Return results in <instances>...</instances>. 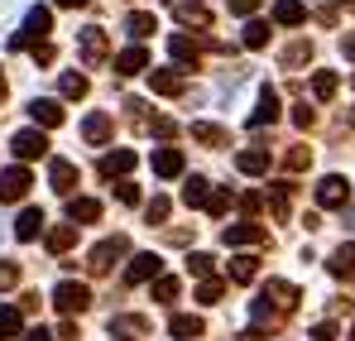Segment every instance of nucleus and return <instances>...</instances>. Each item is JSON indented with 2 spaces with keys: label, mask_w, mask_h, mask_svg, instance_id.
Masks as SVG:
<instances>
[{
  "label": "nucleus",
  "mask_w": 355,
  "mask_h": 341,
  "mask_svg": "<svg viewBox=\"0 0 355 341\" xmlns=\"http://www.w3.org/2000/svg\"><path fill=\"white\" fill-rule=\"evenodd\" d=\"M49 29H53V10H49V5H29V10H24L19 34L10 39V53H15V49H34V44H44V39H49Z\"/></svg>",
  "instance_id": "obj_1"
},
{
  "label": "nucleus",
  "mask_w": 355,
  "mask_h": 341,
  "mask_svg": "<svg viewBox=\"0 0 355 341\" xmlns=\"http://www.w3.org/2000/svg\"><path fill=\"white\" fill-rule=\"evenodd\" d=\"M87 303H92V288L77 284V279H62L53 288V308H58L62 317H77V313H87Z\"/></svg>",
  "instance_id": "obj_2"
},
{
  "label": "nucleus",
  "mask_w": 355,
  "mask_h": 341,
  "mask_svg": "<svg viewBox=\"0 0 355 341\" xmlns=\"http://www.w3.org/2000/svg\"><path fill=\"white\" fill-rule=\"evenodd\" d=\"M120 255H130V240H125V235H106V240L87 255V265H92V274H111Z\"/></svg>",
  "instance_id": "obj_3"
},
{
  "label": "nucleus",
  "mask_w": 355,
  "mask_h": 341,
  "mask_svg": "<svg viewBox=\"0 0 355 341\" xmlns=\"http://www.w3.org/2000/svg\"><path fill=\"white\" fill-rule=\"evenodd\" d=\"M10 149H15V159H19V164L44 159V154H49V135H44L39 125H29V130H19V135L10 140Z\"/></svg>",
  "instance_id": "obj_4"
},
{
  "label": "nucleus",
  "mask_w": 355,
  "mask_h": 341,
  "mask_svg": "<svg viewBox=\"0 0 355 341\" xmlns=\"http://www.w3.org/2000/svg\"><path fill=\"white\" fill-rule=\"evenodd\" d=\"M346 202H351V183H346L341 173H327V178L317 183V207L336 212V207H346Z\"/></svg>",
  "instance_id": "obj_5"
},
{
  "label": "nucleus",
  "mask_w": 355,
  "mask_h": 341,
  "mask_svg": "<svg viewBox=\"0 0 355 341\" xmlns=\"http://www.w3.org/2000/svg\"><path fill=\"white\" fill-rule=\"evenodd\" d=\"M154 279H164V260L154 250H139L125 269V284H154Z\"/></svg>",
  "instance_id": "obj_6"
},
{
  "label": "nucleus",
  "mask_w": 355,
  "mask_h": 341,
  "mask_svg": "<svg viewBox=\"0 0 355 341\" xmlns=\"http://www.w3.org/2000/svg\"><path fill=\"white\" fill-rule=\"evenodd\" d=\"M106 49H111V44H106V29H101V24H87V29L77 34V53H82L87 67H96V63L106 58Z\"/></svg>",
  "instance_id": "obj_7"
},
{
  "label": "nucleus",
  "mask_w": 355,
  "mask_h": 341,
  "mask_svg": "<svg viewBox=\"0 0 355 341\" xmlns=\"http://www.w3.org/2000/svg\"><path fill=\"white\" fill-rule=\"evenodd\" d=\"M29 169L24 164H10V169H0V202H19L24 192H29Z\"/></svg>",
  "instance_id": "obj_8"
},
{
  "label": "nucleus",
  "mask_w": 355,
  "mask_h": 341,
  "mask_svg": "<svg viewBox=\"0 0 355 341\" xmlns=\"http://www.w3.org/2000/svg\"><path fill=\"white\" fill-rule=\"evenodd\" d=\"M274 120H279V92L274 87H259V106L250 111V130H264Z\"/></svg>",
  "instance_id": "obj_9"
},
{
  "label": "nucleus",
  "mask_w": 355,
  "mask_h": 341,
  "mask_svg": "<svg viewBox=\"0 0 355 341\" xmlns=\"http://www.w3.org/2000/svg\"><path fill=\"white\" fill-rule=\"evenodd\" d=\"M221 240H226L231 250H245V245H264V226H254V222H236V226L221 231Z\"/></svg>",
  "instance_id": "obj_10"
},
{
  "label": "nucleus",
  "mask_w": 355,
  "mask_h": 341,
  "mask_svg": "<svg viewBox=\"0 0 355 341\" xmlns=\"http://www.w3.org/2000/svg\"><path fill=\"white\" fill-rule=\"evenodd\" d=\"M111 135H116V120H111L106 111H92L87 120H82V140H87V144H106Z\"/></svg>",
  "instance_id": "obj_11"
},
{
  "label": "nucleus",
  "mask_w": 355,
  "mask_h": 341,
  "mask_svg": "<svg viewBox=\"0 0 355 341\" xmlns=\"http://www.w3.org/2000/svg\"><path fill=\"white\" fill-rule=\"evenodd\" d=\"M29 115H34L39 130H58L62 125V106L53 101V97H34V101H29Z\"/></svg>",
  "instance_id": "obj_12"
},
{
  "label": "nucleus",
  "mask_w": 355,
  "mask_h": 341,
  "mask_svg": "<svg viewBox=\"0 0 355 341\" xmlns=\"http://www.w3.org/2000/svg\"><path fill=\"white\" fill-rule=\"evenodd\" d=\"M49 183H53V192L72 197V188H77V164H72V159H49Z\"/></svg>",
  "instance_id": "obj_13"
},
{
  "label": "nucleus",
  "mask_w": 355,
  "mask_h": 341,
  "mask_svg": "<svg viewBox=\"0 0 355 341\" xmlns=\"http://www.w3.org/2000/svg\"><path fill=\"white\" fill-rule=\"evenodd\" d=\"M39 235H44V212H39V207H24V212L15 217V240L29 245V240H39Z\"/></svg>",
  "instance_id": "obj_14"
},
{
  "label": "nucleus",
  "mask_w": 355,
  "mask_h": 341,
  "mask_svg": "<svg viewBox=\"0 0 355 341\" xmlns=\"http://www.w3.org/2000/svg\"><path fill=\"white\" fill-rule=\"evenodd\" d=\"M67 222H72V226L101 222V202H96V197H67Z\"/></svg>",
  "instance_id": "obj_15"
},
{
  "label": "nucleus",
  "mask_w": 355,
  "mask_h": 341,
  "mask_svg": "<svg viewBox=\"0 0 355 341\" xmlns=\"http://www.w3.org/2000/svg\"><path fill=\"white\" fill-rule=\"evenodd\" d=\"M173 5V15L182 19V24H192V29H207L211 24V10L207 5H197V0H168Z\"/></svg>",
  "instance_id": "obj_16"
},
{
  "label": "nucleus",
  "mask_w": 355,
  "mask_h": 341,
  "mask_svg": "<svg viewBox=\"0 0 355 341\" xmlns=\"http://www.w3.org/2000/svg\"><path fill=\"white\" fill-rule=\"evenodd\" d=\"M135 164H139L135 149H111V154H101V178H125Z\"/></svg>",
  "instance_id": "obj_17"
},
{
  "label": "nucleus",
  "mask_w": 355,
  "mask_h": 341,
  "mask_svg": "<svg viewBox=\"0 0 355 341\" xmlns=\"http://www.w3.org/2000/svg\"><path fill=\"white\" fill-rule=\"evenodd\" d=\"M264 298L279 308V313H293V303H297V288L288 284V279H269L264 284Z\"/></svg>",
  "instance_id": "obj_18"
},
{
  "label": "nucleus",
  "mask_w": 355,
  "mask_h": 341,
  "mask_svg": "<svg viewBox=\"0 0 355 341\" xmlns=\"http://www.w3.org/2000/svg\"><path fill=\"white\" fill-rule=\"evenodd\" d=\"M182 169H187V164H182V149H173V144L154 149V173H159V178H178Z\"/></svg>",
  "instance_id": "obj_19"
},
{
  "label": "nucleus",
  "mask_w": 355,
  "mask_h": 341,
  "mask_svg": "<svg viewBox=\"0 0 355 341\" xmlns=\"http://www.w3.org/2000/svg\"><path fill=\"white\" fill-rule=\"evenodd\" d=\"M149 87H154L159 97H178V92H182V72H178V67H154V72H149Z\"/></svg>",
  "instance_id": "obj_20"
},
{
  "label": "nucleus",
  "mask_w": 355,
  "mask_h": 341,
  "mask_svg": "<svg viewBox=\"0 0 355 341\" xmlns=\"http://www.w3.org/2000/svg\"><path fill=\"white\" fill-rule=\"evenodd\" d=\"M154 29H159V24H154V15H149V10H130V15H125V34H130L135 44H144Z\"/></svg>",
  "instance_id": "obj_21"
},
{
  "label": "nucleus",
  "mask_w": 355,
  "mask_h": 341,
  "mask_svg": "<svg viewBox=\"0 0 355 341\" xmlns=\"http://www.w3.org/2000/svg\"><path fill=\"white\" fill-rule=\"evenodd\" d=\"M327 269H331L336 279H355V245H351V240L331 250V260H327Z\"/></svg>",
  "instance_id": "obj_22"
},
{
  "label": "nucleus",
  "mask_w": 355,
  "mask_h": 341,
  "mask_svg": "<svg viewBox=\"0 0 355 341\" xmlns=\"http://www.w3.org/2000/svg\"><path fill=\"white\" fill-rule=\"evenodd\" d=\"M144 67H149V53H144V44H130V49L116 58V72H120V77H135V72H144Z\"/></svg>",
  "instance_id": "obj_23"
},
{
  "label": "nucleus",
  "mask_w": 355,
  "mask_h": 341,
  "mask_svg": "<svg viewBox=\"0 0 355 341\" xmlns=\"http://www.w3.org/2000/svg\"><path fill=\"white\" fill-rule=\"evenodd\" d=\"M236 169L250 173V178L269 173V149H259V144H254V149H240V154H236Z\"/></svg>",
  "instance_id": "obj_24"
},
{
  "label": "nucleus",
  "mask_w": 355,
  "mask_h": 341,
  "mask_svg": "<svg viewBox=\"0 0 355 341\" xmlns=\"http://www.w3.org/2000/svg\"><path fill=\"white\" fill-rule=\"evenodd\" d=\"M211 192H216L211 178H187V183H182V202H187V207H207Z\"/></svg>",
  "instance_id": "obj_25"
},
{
  "label": "nucleus",
  "mask_w": 355,
  "mask_h": 341,
  "mask_svg": "<svg viewBox=\"0 0 355 341\" xmlns=\"http://www.w3.org/2000/svg\"><path fill=\"white\" fill-rule=\"evenodd\" d=\"M302 19H307V5H302V0H274V24H288V29H293Z\"/></svg>",
  "instance_id": "obj_26"
},
{
  "label": "nucleus",
  "mask_w": 355,
  "mask_h": 341,
  "mask_svg": "<svg viewBox=\"0 0 355 341\" xmlns=\"http://www.w3.org/2000/svg\"><path fill=\"white\" fill-rule=\"evenodd\" d=\"M269 212H274L279 222L293 212V183H274V188H269Z\"/></svg>",
  "instance_id": "obj_27"
},
{
  "label": "nucleus",
  "mask_w": 355,
  "mask_h": 341,
  "mask_svg": "<svg viewBox=\"0 0 355 341\" xmlns=\"http://www.w3.org/2000/svg\"><path fill=\"white\" fill-rule=\"evenodd\" d=\"M168 332H173L178 341H197L202 337V317H197V313H178L173 322H168Z\"/></svg>",
  "instance_id": "obj_28"
},
{
  "label": "nucleus",
  "mask_w": 355,
  "mask_h": 341,
  "mask_svg": "<svg viewBox=\"0 0 355 341\" xmlns=\"http://www.w3.org/2000/svg\"><path fill=\"white\" fill-rule=\"evenodd\" d=\"M168 53H173L178 63H197V58H202V44H197L192 34H173V39H168Z\"/></svg>",
  "instance_id": "obj_29"
},
{
  "label": "nucleus",
  "mask_w": 355,
  "mask_h": 341,
  "mask_svg": "<svg viewBox=\"0 0 355 341\" xmlns=\"http://www.w3.org/2000/svg\"><path fill=\"white\" fill-rule=\"evenodd\" d=\"M192 140H202L207 149H221V144H226V130L211 125V120H192Z\"/></svg>",
  "instance_id": "obj_30"
},
{
  "label": "nucleus",
  "mask_w": 355,
  "mask_h": 341,
  "mask_svg": "<svg viewBox=\"0 0 355 341\" xmlns=\"http://www.w3.org/2000/svg\"><path fill=\"white\" fill-rule=\"evenodd\" d=\"M24 332V317H19V308H10V303H0V341L19 337Z\"/></svg>",
  "instance_id": "obj_31"
},
{
  "label": "nucleus",
  "mask_w": 355,
  "mask_h": 341,
  "mask_svg": "<svg viewBox=\"0 0 355 341\" xmlns=\"http://www.w3.org/2000/svg\"><path fill=\"white\" fill-rule=\"evenodd\" d=\"M254 274H259V260L254 255H236L231 260V284H250Z\"/></svg>",
  "instance_id": "obj_32"
},
{
  "label": "nucleus",
  "mask_w": 355,
  "mask_h": 341,
  "mask_svg": "<svg viewBox=\"0 0 355 341\" xmlns=\"http://www.w3.org/2000/svg\"><path fill=\"white\" fill-rule=\"evenodd\" d=\"M336 87H341V77H336V72H327V67L312 77V97H317V101H331V97H336Z\"/></svg>",
  "instance_id": "obj_33"
},
{
  "label": "nucleus",
  "mask_w": 355,
  "mask_h": 341,
  "mask_svg": "<svg viewBox=\"0 0 355 341\" xmlns=\"http://www.w3.org/2000/svg\"><path fill=\"white\" fill-rule=\"evenodd\" d=\"M58 92L67 97V101H82V97H87V77H82V72H62Z\"/></svg>",
  "instance_id": "obj_34"
},
{
  "label": "nucleus",
  "mask_w": 355,
  "mask_h": 341,
  "mask_svg": "<svg viewBox=\"0 0 355 341\" xmlns=\"http://www.w3.org/2000/svg\"><path fill=\"white\" fill-rule=\"evenodd\" d=\"M72 240H77V226H72V222L49 231V250H53V255H67V250H72Z\"/></svg>",
  "instance_id": "obj_35"
},
{
  "label": "nucleus",
  "mask_w": 355,
  "mask_h": 341,
  "mask_svg": "<svg viewBox=\"0 0 355 341\" xmlns=\"http://www.w3.org/2000/svg\"><path fill=\"white\" fill-rule=\"evenodd\" d=\"M240 44H245V49H264V44H269V24H264V19H250L245 34H240Z\"/></svg>",
  "instance_id": "obj_36"
},
{
  "label": "nucleus",
  "mask_w": 355,
  "mask_h": 341,
  "mask_svg": "<svg viewBox=\"0 0 355 341\" xmlns=\"http://www.w3.org/2000/svg\"><path fill=\"white\" fill-rule=\"evenodd\" d=\"M307 164H312V149H307V144H293V149L284 154V169L288 173H302Z\"/></svg>",
  "instance_id": "obj_37"
},
{
  "label": "nucleus",
  "mask_w": 355,
  "mask_h": 341,
  "mask_svg": "<svg viewBox=\"0 0 355 341\" xmlns=\"http://www.w3.org/2000/svg\"><path fill=\"white\" fill-rule=\"evenodd\" d=\"M307 58H312V44H307V39H297V44L284 49V67H302Z\"/></svg>",
  "instance_id": "obj_38"
},
{
  "label": "nucleus",
  "mask_w": 355,
  "mask_h": 341,
  "mask_svg": "<svg viewBox=\"0 0 355 341\" xmlns=\"http://www.w3.org/2000/svg\"><path fill=\"white\" fill-rule=\"evenodd\" d=\"M221 293H226V284H221V279H202L197 303H202V308H211V303H221Z\"/></svg>",
  "instance_id": "obj_39"
},
{
  "label": "nucleus",
  "mask_w": 355,
  "mask_h": 341,
  "mask_svg": "<svg viewBox=\"0 0 355 341\" xmlns=\"http://www.w3.org/2000/svg\"><path fill=\"white\" fill-rule=\"evenodd\" d=\"M187 269H192L197 279H211V255H207V250H192V255H187Z\"/></svg>",
  "instance_id": "obj_40"
},
{
  "label": "nucleus",
  "mask_w": 355,
  "mask_h": 341,
  "mask_svg": "<svg viewBox=\"0 0 355 341\" xmlns=\"http://www.w3.org/2000/svg\"><path fill=\"white\" fill-rule=\"evenodd\" d=\"M178 293H182L178 279H168V274H164V279H154V303H173Z\"/></svg>",
  "instance_id": "obj_41"
},
{
  "label": "nucleus",
  "mask_w": 355,
  "mask_h": 341,
  "mask_svg": "<svg viewBox=\"0 0 355 341\" xmlns=\"http://www.w3.org/2000/svg\"><path fill=\"white\" fill-rule=\"evenodd\" d=\"M231 202H236V197H231L226 188H216V192H211V202H207V212H211V217H226V212H231Z\"/></svg>",
  "instance_id": "obj_42"
},
{
  "label": "nucleus",
  "mask_w": 355,
  "mask_h": 341,
  "mask_svg": "<svg viewBox=\"0 0 355 341\" xmlns=\"http://www.w3.org/2000/svg\"><path fill=\"white\" fill-rule=\"evenodd\" d=\"M168 207H173V202H168V197H154V202H149V207H144V222H149V226H159V222H164V217H168Z\"/></svg>",
  "instance_id": "obj_43"
},
{
  "label": "nucleus",
  "mask_w": 355,
  "mask_h": 341,
  "mask_svg": "<svg viewBox=\"0 0 355 341\" xmlns=\"http://www.w3.org/2000/svg\"><path fill=\"white\" fill-rule=\"evenodd\" d=\"M149 130H154L159 140H173V135H178V120H168V115H154V120H149Z\"/></svg>",
  "instance_id": "obj_44"
},
{
  "label": "nucleus",
  "mask_w": 355,
  "mask_h": 341,
  "mask_svg": "<svg viewBox=\"0 0 355 341\" xmlns=\"http://www.w3.org/2000/svg\"><path fill=\"white\" fill-rule=\"evenodd\" d=\"M15 284H19V265L0 260V293H5V288H15Z\"/></svg>",
  "instance_id": "obj_45"
},
{
  "label": "nucleus",
  "mask_w": 355,
  "mask_h": 341,
  "mask_svg": "<svg viewBox=\"0 0 355 341\" xmlns=\"http://www.w3.org/2000/svg\"><path fill=\"white\" fill-rule=\"evenodd\" d=\"M312 120H317V111H312L307 101H302V106H293V125H297V130H307Z\"/></svg>",
  "instance_id": "obj_46"
},
{
  "label": "nucleus",
  "mask_w": 355,
  "mask_h": 341,
  "mask_svg": "<svg viewBox=\"0 0 355 341\" xmlns=\"http://www.w3.org/2000/svg\"><path fill=\"white\" fill-rule=\"evenodd\" d=\"M116 197L125 207H135V202H139V188H135V183H116Z\"/></svg>",
  "instance_id": "obj_47"
},
{
  "label": "nucleus",
  "mask_w": 355,
  "mask_h": 341,
  "mask_svg": "<svg viewBox=\"0 0 355 341\" xmlns=\"http://www.w3.org/2000/svg\"><path fill=\"white\" fill-rule=\"evenodd\" d=\"M259 207H264V197H259V192H245V197H240V212H245V217H254Z\"/></svg>",
  "instance_id": "obj_48"
},
{
  "label": "nucleus",
  "mask_w": 355,
  "mask_h": 341,
  "mask_svg": "<svg viewBox=\"0 0 355 341\" xmlns=\"http://www.w3.org/2000/svg\"><path fill=\"white\" fill-rule=\"evenodd\" d=\"M231 5V15H254L259 10V0H226Z\"/></svg>",
  "instance_id": "obj_49"
},
{
  "label": "nucleus",
  "mask_w": 355,
  "mask_h": 341,
  "mask_svg": "<svg viewBox=\"0 0 355 341\" xmlns=\"http://www.w3.org/2000/svg\"><path fill=\"white\" fill-rule=\"evenodd\" d=\"M34 63H53V44H49V39L34 44Z\"/></svg>",
  "instance_id": "obj_50"
},
{
  "label": "nucleus",
  "mask_w": 355,
  "mask_h": 341,
  "mask_svg": "<svg viewBox=\"0 0 355 341\" xmlns=\"http://www.w3.org/2000/svg\"><path fill=\"white\" fill-rule=\"evenodd\" d=\"M312 341H336V327H331V322H322V327H312Z\"/></svg>",
  "instance_id": "obj_51"
},
{
  "label": "nucleus",
  "mask_w": 355,
  "mask_h": 341,
  "mask_svg": "<svg viewBox=\"0 0 355 341\" xmlns=\"http://www.w3.org/2000/svg\"><path fill=\"white\" fill-rule=\"evenodd\" d=\"M317 19H322V24H336V19H341V10H336V5H322V10H317Z\"/></svg>",
  "instance_id": "obj_52"
},
{
  "label": "nucleus",
  "mask_w": 355,
  "mask_h": 341,
  "mask_svg": "<svg viewBox=\"0 0 355 341\" xmlns=\"http://www.w3.org/2000/svg\"><path fill=\"white\" fill-rule=\"evenodd\" d=\"M341 53H346V58L355 63V34H346V39H341Z\"/></svg>",
  "instance_id": "obj_53"
},
{
  "label": "nucleus",
  "mask_w": 355,
  "mask_h": 341,
  "mask_svg": "<svg viewBox=\"0 0 355 341\" xmlns=\"http://www.w3.org/2000/svg\"><path fill=\"white\" fill-rule=\"evenodd\" d=\"M24 341H53V337H49L44 327H34V332H24Z\"/></svg>",
  "instance_id": "obj_54"
},
{
  "label": "nucleus",
  "mask_w": 355,
  "mask_h": 341,
  "mask_svg": "<svg viewBox=\"0 0 355 341\" xmlns=\"http://www.w3.org/2000/svg\"><path fill=\"white\" fill-rule=\"evenodd\" d=\"M53 5H62V10H77V5H92V0H53Z\"/></svg>",
  "instance_id": "obj_55"
},
{
  "label": "nucleus",
  "mask_w": 355,
  "mask_h": 341,
  "mask_svg": "<svg viewBox=\"0 0 355 341\" xmlns=\"http://www.w3.org/2000/svg\"><path fill=\"white\" fill-rule=\"evenodd\" d=\"M346 226H351V231H355V207H346Z\"/></svg>",
  "instance_id": "obj_56"
},
{
  "label": "nucleus",
  "mask_w": 355,
  "mask_h": 341,
  "mask_svg": "<svg viewBox=\"0 0 355 341\" xmlns=\"http://www.w3.org/2000/svg\"><path fill=\"white\" fill-rule=\"evenodd\" d=\"M0 101H5V72H0Z\"/></svg>",
  "instance_id": "obj_57"
},
{
  "label": "nucleus",
  "mask_w": 355,
  "mask_h": 341,
  "mask_svg": "<svg viewBox=\"0 0 355 341\" xmlns=\"http://www.w3.org/2000/svg\"><path fill=\"white\" fill-rule=\"evenodd\" d=\"M346 120H351V130H355V111H351V115H346Z\"/></svg>",
  "instance_id": "obj_58"
},
{
  "label": "nucleus",
  "mask_w": 355,
  "mask_h": 341,
  "mask_svg": "<svg viewBox=\"0 0 355 341\" xmlns=\"http://www.w3.org/2000/svg\"><path fill=\"white\" fill-rule=\"evenodd\" d=\"M111 341H130V337H120V332H116V337H111Z\"/></svg>",
  "instance_id": "obj_59"
},
{
  "label": "nucleus",
  "mask_w": 355,
  "mask_h": 341,
  "mask_svg": "<svg viewBox=\"0 0 355 341\" xmlns=\"http://www.w3.org/2000/svg\"><path fill=\"white\" fill-rule=\"evenodd\" d=\"M346 5H351V10H355V0H346Z\"/></svg>",
  "instance_id": "obj_60"
},
{
  "label": "nucleus",
  "mask_w": 355,
  "mask_h": 341,
  "mask_svg": "<svg viewBox=\"0 0 355 341\" xmlns=\"http://www.w3.org/2000/svg\"><path fill=\"white\" fill-rule=\"evenodd\" d=\"M351 341H355V327H351Z\"/></svg>",
  "instance_id": "obj_61"
},
{
  "label": "nucleus",
  "mask_w": 355,
  "mask_h": 341,
  "mask_svg": "<svg viewBox=\"0 0 355 341\" xmlns=\"http://www.w3.org/2000/svg\"><path fill=\"white\" fill-rule=\"evenodd\" d=\"M197 5H202V0H197Z\"/></svg>",
  "instance_id": "obj_62"
},
{
  "label": "nucleus",
  "mask_w": 355,
  "mask_h": 341,
  "mask_svg": "<svg viewBox=\"0 0 355 341\" xmlns=\"http://www.w3.org/2000/svg\"><path fill=\"white\" fill-rule=\"evenodd\" d=\"M351 82H355V77H351Z\"/></svg>",
  "instance_id": "obj_63"
}]
</instances>
